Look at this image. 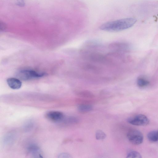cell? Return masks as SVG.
Returning a JSON list of instances; mask_svg holds the SVG:
<instances>
[{
  "mask_svg": "<svg viewBox=\"0 0 158 158\" xmlns=\"http://www.w3.org/2000/svg\"><path fill=\"white\" fill-rule=\"evenodd\" d=\"M77 95L80 97L87 98H92L94 97L93 94L88 90H85L79 91Z\"/></svg>",
  "mask_w": 158,
  "mask_h": 158,
  "instance_id": "cell-12",
  "label": "cell"
},
{
  "mask_svg": "<svg viewBox=\"0 0 158 158\" xmlns=\"http://www.w3.org/2000/svg\"><path fill=\"white\" fill-rule=\"evenodd\" d=\"M126 47V45L124 43L118 42L112 43L108 45L109 48L116 53L124 51Z\"/></svg>",
  "mask_w": 158,
  "mask_h": 158,
  "instance_id": "cell-7",
  "label": "cell"
},
{
  "mask_svg": "<svg viewBox=\"0 0 158 158\" xmlns=\"http://www.w3.org/2000/svg\"><path fill=\"white\" fill-rule=\"evenodd\" d=\"M128 140L135 145H139L143 141V137L142 134L136 130H132L129 131L127 134Z\"/></svg>",
  "mask_w": 158,
  "mask_h": 158,
  "instance_id": "cell-5",
  "label": "cell"
},
{
  "mask_svg": "<svg viewBox=\"0 0 158 158\" xmlns=\"http://www.w3.org/2000/svg\"><path fill=\"white\" fill-rule=\"evenodd\" d=\"M157 131H158V130H157Z\"/></svg>",
  "mask_w": 158,
  "mask_h": 158,
  "instance_id": "cell-16",
  "label": "cell"
},
{
  "mask_svg": "<svg viewBox=\"0 0 158 158\" xmlns=\"http://www.w3.org/2000/svg\"><path fill=\"white\" fill-rule=\"evenodd\" d=\"M93 109L92 106L89 104H82L78 107L79 112L81 113H85L91 111Z\"/></svg>",
  "mask_w": 158,
  "mask_h": 158,
  "instance_id": "cell-11",
  "label": "cell"
},
{
  "mask_svg": "<svg viewBox=\"0 0 158 158\" xmlns=\"http://www.w3.org/2000/svg\"><path fill=\"white\" fill-rule=\"evenodd\" d=\"M7 82L10 87L14 89H20L22 85L21 81L19 79L14 77L7 79Z\"/></svg>",
  "mask_w": 158,
  "mask_h": 158,
  "instance_id": "cell-8",
  "label": "cell"
},
{
  "mask_svg": "<svg viewBox=\"0 0 158 158\" xmlns=\"http://www.w3.org/2000/svg\"><path fill=\"white\" fill-rule=\"evenodd\" d=\"M45 116L48 119L54 122H58L61 121L64 116L62 112L56 111H48L46 113Z\"/></svg>",
  "mask_w": 158,
  "mask_h": 158,
  "instance_id": "cell-6",
  "label": "cell"
},
{
  "mask_svg": "<svg viewBox=\"0 0 158 158\" xmlns=\"http://www.w3.org/2000/svg\"><path fill=\"white\" fill-rule=\"evenodd\" d=\"M45 75L43 73L37 72L35 70L24 69L20 70L17 73V76L19 78L23 81H26L42 77Z\"/></svg>",
  "mask_w": 158,
  "mask_h": 158,
  "instance_id": "cell-2",
  "label": "cell"
},
{
  "mask_svg": "<svg viewBox=\"0 0 158 158\" xmlns=\"http://www.w3.org/2000/svg\"><path fill=\"white\" fill-rule=\"evenodd\" d=\"M86 53V54L85 56L86 58L92 62L103 64L111 62V60L109 58L101 53L96 52Z\"/></svg>",
  "mask_w": 158,
  "mask_h": 158,
  "instance_id": "cell-3",
  "label": "cell"
},
{
  "mask_svg": "<svg viewBox=\"0 0 158 158\" xmlns=\"http://www.w3.org/2000/svg\"><path fill=\"white\" fill-rule=\"evenodd\" d=\"M127 120L131 124L139 126L147 125L149 122V119L145 115L141 114L129 117Z\"/></svg>",
  "mask_w": 158,
  "mask_h": 158,
  "instance_id": "cell-4",
  "label": "cell"
},
{
  "mask_svg": "<svg viewBox=\"0 0 158 158\" xmlns=\"http://www.w3.org/2000/svg\"><path fill=\"white\" fill-rule=\"evenodd\" d=\"M81 67L83 69L94 73H99L100 69L95 65L88 63H85L81 65Z\"/></svg>",
  "mask_w": 158,
  "mask_h": 158,
  "instance_id": "cell-9",
  "label": "cell"
},
{
  "mask_svg": "<svg viewBox=\"0 0 158 158\" xmlns=\"http://www.w3.org/2000/svg\"><path fill=\"white\" fill-rule=\"evenodd\" d=\"M106 137V134L101 130H98L96 132L95 138L97 140L103 139Z\"/></svg>",
  "mask_w": 158,
  "mask_h": 158,
  "instance_id": "cell-14",
  "label": "cell"
},
{
  "mask_svg": "<svg viewBox=\"0 0 158 158\" xmlns=\"http://www.w3.org/2000/svg\"><path fill=\"white\" fill-rule=\"evenodd\" d=\"M136 21V19L132 18L122 19L104 23L100 26L99 28L108 32H118L131 27Z\"/></svg>",
  "mask_w": 158,
  "mask_h": 158,
  "instance_id": "cell-1",
  "label": "cell"
},
{
  "mask_svg": "<svg viewBox=\"0 0 158 158\" xmlns=\"http://www.w3.org/2000/svg\"><path fill=\"white\" fill-rule=\"evenodd\" d=\"M127 158H141V155L138 152L135 151H132L127 153Z\"/></svg>",
  "mask_w": 158,
  "mask_h": 158,
  "instance_id": "cell-15",
  "label": "cell"
},
{
  "mask_svg": "<svg viewBox=\"0 0 158 158\" xmlns=\"http://www.w3.org/2000/svg\"><path fill=\"white\" fill-rule=\"evenodd\" d=\"M149 81L146 79L140 77L138 78L137 80V84L138 86L140 87H144L148 86L149 84Z\"/></svg>",
  "mask_w": 158,
  "mask_h": 158,
  "instance_id": "cell-13",
  "label": "cell"
},
{
  "mask_svg": "<svg viewBox=\"0 0 158 158\" xmlns=\"http://www.w3.org/2000/svg\"><path fill=\"white\" fill-rule=\"evenodd\" d=\"M148 140L151 142H156L158 141V131L153 130L149 132L147 135Z\"/></svg>",
  "mask_w": 158,
  "mask_h": 158,
  "instance_id": "cell-10",
  "label": "cell"
}]
</instances>
